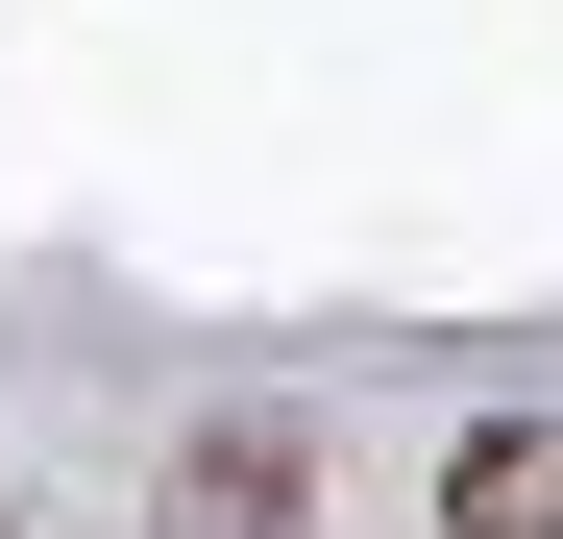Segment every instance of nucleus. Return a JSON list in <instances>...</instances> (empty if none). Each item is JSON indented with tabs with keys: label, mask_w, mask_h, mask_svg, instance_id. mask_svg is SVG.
<instances>
[{
	"label": "nucleus",
	"mask_w": 563,
	"mask_h": 539,
	"mask_svg": "<svg viewBox=\"0 0 563 539\" xmlns=\"http://www.w3.org/2000/svg\"><path fill=\"white\" fill-rule=\"evenodd\" d=\"M441 539H563V417H465L441 441Z\"/></svg>",
	"instance_id": "nucleus-1"
},
{
	"label": "nucleus",
	"mask_w": 563,
	"mask_h": 539,
	"mask_svg": "<svg viewBox=\"0 0 563 539\" xmlns=\"http://www.w3.org/2000/svg\"><path fill=\"white\" fill-rule=\"evenodd\" d=\"M172 539H295V441H197L172 466Z\"/></svg>",
	"instance_id": "nucleus-2"
}]
</instances>
